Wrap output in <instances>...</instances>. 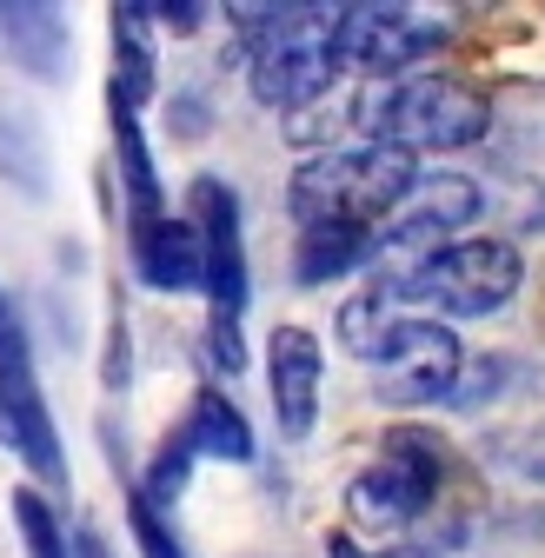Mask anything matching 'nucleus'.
I'll return each mask as SVG.
<instances>
[{"mask_svg":"<svg viewBox=\"0 0 545 558\" xmlns=\"http://www.w3.org/2000/svg\"><path fill=\"white\" fill-rule=\"evenodd\" d=\"M366 287L392 306V313H413V319H493L519 300L525 287V253L506 233H472V240H446L405 266H379V279Z\"/></svg>","mask_w":545,"mask_h":558,"instance_id":"nucleus-1","label":"nucleus"},{"mask_svg":"<svg viewBox=\"0 0 545 558\" xmlns=\"http://www.w3.org/2000/svg\"><path fill=\"white\" fill-rule=\"evenodd\" d=\"M246 34V87L266 113H306L319 107L339 81V8H233Z\"/></svg>","mask_w":545,"mask_h":558,"instance_id":"nucleus-2","label":"nucleus"},{"mask_svg":"<svg viewBox=\"0 0 545 558\" xmlns=\"http://www.w3.org/2000/svg\"><path fill=\"white\" fill-rule=\"evenodd\" d=\"M353 126L373 147H392L405 160L420 154H465L493 133V100L452 74H405V81H366L353 100Z\"/></svg>","mask_w":545,"mask_h":558,"instance_id":"nucleus-3","label":"nucleus"},{"mask_svg":"<svg viewBox=\"0 0 545 558\" xmlns=\"http://www.w3.org/2000/svg\"><path fill=\"white\" fill-rule=\"evenodd\" d=\"M186 227L199 233V300H207V360L214 373L246 366V300H253V266H246V227H240V193L220 173H193L186 186Z\"/></svg>","mask_w":545,"mask_h":558,"instance_id":"nucleus-4","label":"nucleus"},{"mask_svg":"<svg viewBox=\"0 0 545 558\" xmlns=\"http://www.w3.org/2000/svg\"><path fill=\"white\" fill-rule=\"evenodd\" d=\"M413 186H420V160L353 140V147H319L293 167L287 214L300 227H366L373 233Z\"/></svg>","mask_w":545,"mask_h":558,"instance_id":"nucleus-5","label":"nucleus"},{"mask_svg":"<svg viewBox=\"0 0 545 558\" xmlns=\"http://www.w3.org/2000/svg\"><path fill=\"white\" fill-rule=\"evenodd\" d=\"M446 465L452 459H446V439L433 426H386L373 465H360L347 485V519L373 538L413 532L446 493Z\"/></svg>","mask_w":545,"mask_h":558,"instance_id":"nucleus-6","label":"nucleus"},{"mask_svg":"<svg viewBox=\"0 0 545 558\" xmlns=\"http://www.w3.org/2000/svg\"><path fill=\"white\" fill-rule=\"evenodd\" d=\"M0 446L34 472L40 493L47 485H66V446H60V426H53L47 392H40L27 319H21L8 287H0Z\"/></svg>","mask_w":545,"mask_h":558,"instance_id":"nucleus-7","label":"nucleus"},{"mask_svg":"<svg viewBox=\"0 0 545 558\" xmlns=\"http://www.w3.org/2000/svg\"><path fill=\"white\" fill-rule=\"evenodd\" d=\"M452 40L446 14L426 8H373V0H353L339 8V60L360 81H405Z\"/></svg>","mask_w":545,"mask_h":558,"instance_id":"nucleus-8","label":"nucleus"},{"mask_svg":"<svg viewBox=\"0 0 545 558\" xmlns=\"http://www.w3.org/2000/svg\"><path fill=\"white\" fill-rule=\"evenodd\" d=\"M366 366H373V379H379L373 392L386 405H446V392L465 366V345H459V326L392 313Z\"/></svg>","mask_w":545,"mask_h":558,"instance_id":"nucleus-9","label":"nucleus"},{"mask_svg":"<svg viewBox=\"0 0 545 558\" xmlns=\"http://www.w3.org/2000/svg\"><path fill=\"white\" fill-rule=\"evenodd\" d=\"M480 206H486V193L472 186L465 173H420V186L373 227V266H386V259L405 266V259L459 240V227L480 220Z\"/></svg>","mask_w":545,"mask_h":558,"instance_id":"nucleus-10","label":"nucleus"},{"mask_svg":"<svg viewBox=\"0 0 545 558\" xmlns=\"http://www.w3.org/2000/svg\"><path fill=\"white\" fill-rule=\"evenodd\" d=\"M319 399H326V345L313 326H272L266 332V405L280 439H313L319 426Z\"/></svg>","mask_w":545,"mask_h":558,"instance_id":"nucleus-11","label":"nucleus"},{"mask_svg":"<svg viewBox=\"0 0 545 558\" xmlns=\"http://www.w3.org/2000/svg\"><path fill=\"white\" fill-rule=\"evenodd\" d=\"M107 133H113V167H120V199H126V233H141L167 214V186H160V167H154V147H147V120L141 107H126L107 94Z\"/></svg>","mask_w":545,"mask_h":558,"instance_id":"nucleus-12","label":"nucleus"},{"mask_svg":"<svg viewBox=\"0 0 545 558\" xmlns=\"http://www.w3.org/2000/svg\"><path fill=\"white\" fill-rule=\"evenodd\" d=\"M126 259H133V279L147 293H199V233L186 227V214H167L141 233H126Z\"/></svg>","mask_w":545,"mask_h":558,"instance_id":"nucleus-13","label":"nucleus"},{"mask_svg":"<svg viewBox=\"0 0 545 558\" xmlns=\"http://www.w3.org/2000/svg\"><path fill=\"white\" fill-rule=\"evenodd\" d=\"M173 433L186 439V452H193V459H214V465H253V459H259L253 418H246V412H240V399H233V392H220V386H199V392H193V405H186V418H180Z\"/></svg>","mask_w":545,"mask_h":558,"instance_id":"nucleus-14","label":"nucleus"},{"mask_svg":"<svg viewBox=\"0 0 545 558\" xmlns=\"http://www.w3.org/2000/svg\"><path fill=\"white\" fill-rule=\"evenodd\" d=\"M107 34H113V81L107 94L126 100V107H147L154 87H160V53H154V21H147V0H120L107 8Z\"/></svg>","mask_w":545,"mask_h":558,"instance_id":"nucleus-15","label":"nucleus"},{"mask_svg":"<svg viewBox=\"0 0 545 558\" xmlns=\"http://www.w3.org/2000/svg\"><path fill=\"white\" fill-rule=\"evenodd\" d=\"M0 34H8V53L27 66L34 81H66L74 74V34L53 8H0Z\"/></svg>","mask_w":545,"mask_h":558,"instance_id":"nucleus-16","label":"nucleus"},{"mask_svg":"<svg viewBox=\"0 0 545 558\" xmlns=\"http://www.w3.org/2000/svg\"><path fill=\"white\" fill-rule=\"evenodd\" d=\"M373 266V233L366 227H300L293 246V287H326V279H353Z\"/></svg>","mask_w":545,"mask_h":558,"instance_id":"nucleus-17","label":"nucleus"},{"mask_svg":"<svg viewBox=\"0 0 545 558\" xmlns=\"http://www.w3.org/2000/svg\"><path fill=\"white\" fill-rule=\"evenodd\" d=\"M8 519H14V538L27 558H74V532H66V519L53 512V499L40 485H14Z\"/></svg>","mask_w":545,"mask_h":558,"instance_id":"nucleus-18","label":"nucleus"},{"mask_svg":"<svg viewBox=\"0 0 545 558\" xmlns=\"http://www.w3.org/2000/svg\"><path fill=\"white\" fill-rule=\"evenodd\" d=\"M120 506H126V532H133V545H141V558H193L186 538H180V525H173L154 499H141V493L126 485Z\"/></svg>","mask_w":545,"mask_h":558,"instance_id":"nucleus-19","label":"nucleus"},{"mask_svg":"<svg viewBox=\"0 0 545 558\" xmlns=\"http://www.w3.org/2000/svg\"><path fill=\"white\" fill-rule=\"evenodd\" d=\"M0 167H8V180H14V167H21V186L27 193H47V154H40V133H34V120H0Z\"/></svg>","mask_w":545,"mask_h":558,"instance_id":"nucleus-20","label":"nucleus"},{"mask_svg":"<svg viewBox=\"0 0 545 558\" xmlns=\"http://www.w3.org/2000/svg\"><path fill=\"white\" fill-rule=\"evenodd\" d=\"M147 21H154V34H173V40H193L199 27L214 21V8L207 0H154L147 8Z\"/></svg>","mask_w":545,"mask_h":558,"instance_id":"nucleus-21","label":"nucleus"},{"mask_svg":"<svg viewBox=\"0 0 545 558\" xmlns=\"http://www.w3.org/2000/svg\"><path fill=\"white\" fill-rule=\"evenodd\" d=\"M126 379H133V345H126V319L113 313L107 319V353H100V386L107 392H126Z\"/></svg>","mask_w":545,"mask_h":558,"instance_id":"nucleus-22","label":"nucleus"},{"mask_svg":"<svg viewBox=\"0 0 545 558\" xmlns=\"http://www.w3.org/2000/svg\"><path fill=\"white\" fill-rule=\"evenodd\" d=\"M326 558H433V551H413V545H360L353 532H332L326 538Z\"/></svg>","mask_w":545,"mask_h":558,"instance_id":"nucleus-23","label":"nucleus"},{"mask_svg":"<svg viewBox=\"0 0 545 558\" xmlns=\"http://www.w3.org/2000/svg\"><path fill=\"white\" fill-rule=\"evenodd\" d=\"M74 558H113V545H107L94 525H81V532H74Z\"/></svg>","mask_w":545,"mask_h":558,"instance_id":"nucleus-24","label":"nucleus"}]
</instances>
